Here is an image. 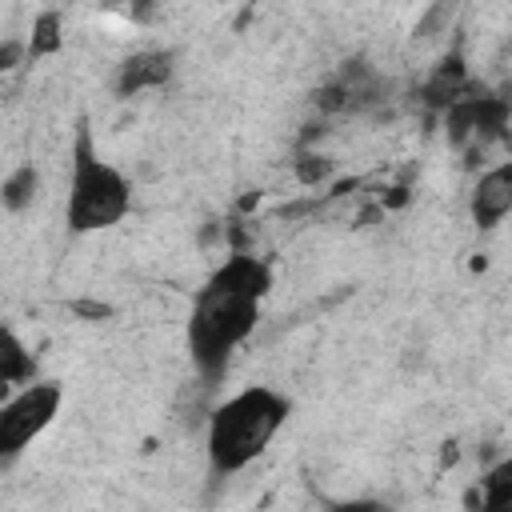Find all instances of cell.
<instances>
[{"mask_svg":"<svg viewBox=\"0 0 512 512\" xmlns=\"http://www.w3.org/2000/svg\"><path fill=\"white\" fill-rule=\"evenodd\" d=\"M272 292V264L252 252H232L196 292L188 316V356L196 372L224 380L236 348L256 332L260 304Z\"/></svg>","mask_w":512,"mask_h":512,"instance_id":"cell-1","label":"cell"},{"mask_svg":"<svg viewBox=\"0 0 512 512\" xmlns=\"http://www.w3.org/2000/svg\"><path fill=\"white\" fill-rule=\"evenodd\" d=\"M292 416V400L268 384H248L220 400L208 416L204 452L216 476H236L252 460L268 452V444L280 436V428Z\"/></svg>","mask_w":512,"mask_h":512,"instance_id":"cell-2","label":"cell"},{"mask_svg":"<svg viewBox=\"0 0 512 512\" xmlns=\"http://www.w3.org/2000/svg\"><path fill=\"white\" fill-rule=\"evenodd\" d=\"M128 208H132L128 176L96 152L88 120H80L76 136H72V172H68V204H64L68 232L72 236L104 232V228L120 224L128 216Z\"/></svg>","mask_w":512,"mask_h":512,"instance_id":"cell-3","label":"cell"},{"mask_svg":"<svg viewBox=\"0 0 512 512\" xmlns=\"http://www.w3.org/2000/svg\"><path fill=\"white\" fill-rule=\"evenodd\" d=\"M64 388L56 380H28L0 404V456H20L60 412Z\"/></svg>","mask_w":512,"mask_h":512,"instance_id":"cell-4","label":"cell"},{"mask_svg":"<svg viewBox=\"0 0 512 512\" xmlns=\"http://www.w3.org/2000/svg\"><path fill=\"white\" fill-rule=\"evenodd\" d=\"M444 124H448V140H452L456 148H464V144L484 148V144H492V140H504V136H508L512 104H508L500 92L472 88L468 96H460V100L444 112Z\"/></svg>","mask_w":512,"mask_h":512,"instance_id":"cell-5","label":"cell"},{"mask_svg":"<svg viewBox=\"0 0 512 512\" xmlns=\"http://www.w3.org/2000/svg\"><path fill=\"white\" fill-rule=\"evenodd\" d=\"M312 100L320 112H364V108H376L384 100V84L364 60H352L328 84H320Z\"/></svg>","mask_w":512,"mask_h":512,"instance_id":"cell-6","label":"cell"},{"mask_svg":"<svg viewBox=\"0 0 512 512\" xmlns=\"http://www.w3.org/2000/svg\"><path fill=\"white\" fill-rule=\"evenodd\" d=\"M508 212H512V156L500 160L496 168L480 172L472 192H468V216H472V224L480 232L496 228Z\"/></svg>","mask_w":512,"mask_h":512,"instance_id":"cell-7","label":"cell"},{"mask_svg":"<svg viewBox=\"0 0 512 512\" xmlns=\"http://www.w3.org/2000/svg\"><path fill=\"white\" fill-rule=\"evenodd\" d=\"M176 72V56L168 48H148V52H132L120 60L116 68V96H136V92H152L164 88Z\"/></svg>","mask_w":512,"mask_h":512,"instance_id":"cell-8","label":"cell"},{"mask_svg":"<svg viewBox=\"0 0 512 512\" xmlns=\"http://www.w3.org/2000/svg\"><path fill=\"white\" fill-rule=\"evenodd\" d=\"M476 84L468 80V68H464V56L460 52H452V56H444L432 72H428V80L420 84V104H428L432 112H448L460 96H468Z\"/></svg>","mask_w":512,"mask_h":512,"instance_id":"cell-9","label":"cell"},{"mask_svg":"<svg viewBox=\"0 0 512 512\" xmlns=\"http://www.w3.org/2000/svg\"><path fill=\"white\" fill-rule=\"evenodd\" d=\"M32 376H36L32 352L20 344V336H16L12 328H4V336H0V384L16 392V388H24Z\"/></svg>","mask_w":512,"mask_h":512,"instance_id":"cell-10","label":"cell"},{"mask_svg":"<svg viewBox=\"0 0 512 512\" xmlns=\"http://www.w3.org/2000/svg\"><path fill=\"white\" fill-rule=\"evenodd\" d=\"M36 192H40V172H36L32 164H20V168H12V172L4 176L0 200H4L8 212H24V208H32Z\"/></svg>","mask_w":512,"mask_h":512,"instance_id":"cell-11","label":"cell"},{"mask_svg":"<svg viewBox=\"0 0 512 512\" xmlns=\"http://www.w3.org/2000/svg\"><path fill=\"white\" fill-rule=\"evenodd\" d=\"M480 508H492V512L512 508V460H500L480 476Z\"/></svg>","mask_w":512,"mask_h":512,"instance_id":"cell-12","label":"cell"},{"mask_svg":"<svg viewBox=\"0 0 512 512\" xmlns=\"http://www.w3.org/2000/svg\"><path fill=\"white\" fill-rule=\"evenodd\" d=\"M64 44V20L60 12H40L32 20V40H28V60H40V56H52L56 48Z\"/></svg>","mask_w":512,"mask_h":512,"instance_id":"cell-13","label":"cell"},{"mask_svg":"<svg viewBox=\"0 0 512 512\" xmlns=\"http://www.w3.org/2000/svg\"><path fill=\"white\" fill-rule=\"evenodd\" d=\"M296 176H300L304 184H320V180H328V176H332V160H328V156H320V152H308V156H300V160H296Z\"/></svg>","mask_w":512,"mask_h":512,"instance_id":"cell-14","label":"cell"},{"mask_svg":"<svg viewBox=\"0 0 512 512\" xmlns=\"http://www.w3.org/2000/svg\"><path fill=\"white\" fill-rule=\"evenodd\" d=\"M452 12H456V0H436V4H432V12H428V16L420 20V32H416V36H420V40H428V36H436L440 28H448V20H452Z\"/></svg>","mask_w":512,"mask_h":512,"instance_id":"cell-15","label":"cell"},{"mask_svg":"<svg viewBox=\"0 0 512 512\" xmlns=\"http://www.w3.org/2000/svg\"><path fill=\"white\" fill-rule=\"evenodd\" d=\"M16 56H20V44L8 40V44H4V68H16Z\"/></svg>","mask_w":512,"mask_h":512,"instance_id":"cell-16","label":"cell"},{"mask_svg":"<svg viewBox=\"0 0 512 512\" xmlns=\"http://www.w3.org/2000/svg\"><path fill=\"white\" fill-rule=\"evenodd\" d=\"M76 312H84V316H104L108 308H104V304H76Z\"/></svg>","mask_w":512,"mask_h":512,"instance_id":"cell-17","label":"cell"}]
</instances>
